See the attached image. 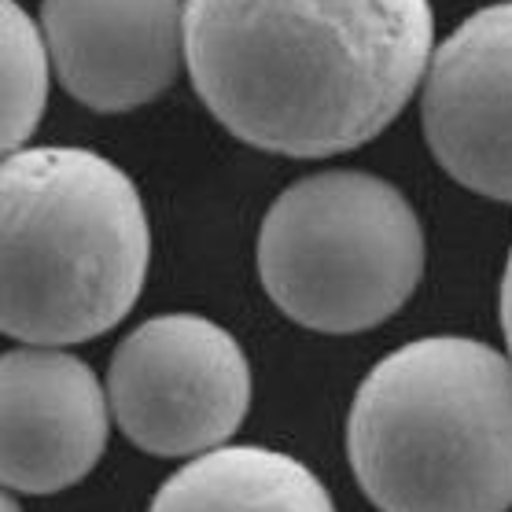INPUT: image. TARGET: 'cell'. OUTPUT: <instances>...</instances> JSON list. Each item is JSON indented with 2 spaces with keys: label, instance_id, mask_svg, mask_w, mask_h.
<instances>
[{
  "label": "cell",
  "instance_id": "cell-1",
  "mask_svg": "<svg viewBox=\"0 0 512 512\" xmlns=\"http://www.w3.org/2000/svg\"><path fill=\"white\" fill-rule=\"evenodd\" d=\"M428 0H185V67L236 140L291 159L361 148L431 63Z\"/></svg>",
  "mask_w": 512,
  "mask_h": 512
},
{
  "label": "cell",
  "instance_id": "cell-2",
  "mask_svg": "<svg viewBox=\"0 0 512 512\" xmlns=\"http://www.w3.org/2000/svg\"><path fill=\"white\" fill-rule=\"evenodd\" d=\"M347 454L380 512H509L512 358L465 336L398 347L361 380Z\"/></svg>",
  "mask_w": 512,
  "mask_h": 512
},
{
  "label": "cell",
  "instance_id": "cell-3",
  "mask_svg": "<svg viewBox=\"0 0 512 512\" xmlns=\"http://www.w3.org/2000/svg\"><path fill=\"white\" fill-rule=\"evenodd\" d=\"M152 229L122 166L85 148L4 159V332L30 347L104 336L140 299Z\"/></svg>",
  "mask_w": 512,
  "mask_h": 512
},
{
  "label": "cell",
  "instance_id": "cell-4",
  "mask_svg": "<svg viewBox=\"0 0 512 512\" xmlns=\"http://www.w3.org/2000/svg\"><path fill=\"white\" fill-rule=\"evenodd\" d=\"M424 229L391 181L325 170L273 199L258 229V277L295 325L350 336L384 325L417 291Z\"/></svg>",
  "mask_w": 512,
  "mask_h": 512
},
{
  "label": "cell",
  "instance_id": "cell-5",
  "mask_svg": "<svg viewBox=\"0 0 512 512\" xmlns=\"http://www.w3.org/2000/svg\"><path fill=\"white\" fill-rule=\"evenodd\" d=\"M111 417L155 457H199L225 446L251 406V365L222 325L159 314L129 332L107 369Z\"/></svg>",
  "mask_w": 512,
  "mask_h": 512
},
{
  "label": "cell",
  "instance_id": "cell-6",
  "mask_svg": "<svg viewBox=\"0 0 512 512\" xmlns=\"http://www.w3.org/2000/svg\"><path fill=\"white\" fill-rule=\"evenodd\" d=\"M420 115L457 185L512 203V0L468 15L431 52Z\"/></svg>",
  "mask_w": 512,
  "mask_h": 512
},
{
  "label": "cell",
  "instance_id": "cell-7",
  "mask_svg": "<svg viewBox=\"0 0 512 512\" xmlns=\"http://www.w3.org/2000/svg\"><path fill=\"white\" fill-rule=\"evenodd\" d=\"M41 34L56 78L100 115L152 104L185 59L181 0H45Z\"/></svg>",
  "mask_w": 512,
  "mask_h": 512
},
{
  "label": "cell",
  "instance_id": "cell-8",
  "mask_svg": "<svg viewBox=\"0 0 512 512\" xmlns=\"http://www.w3.org/2000/svg\"><path fill=\"white\" fill-rule=\"evenodd\" d=\"M111 428V398L63 347L4 354V487L56 494L96 468Z\"/></svg>",
  "mask_w": 512,
  "mask_h": 512
},
{
  "label": "cell",
  "instance_id": "cell-9",
  "mask_svg": "<svg viewBox=\"0 0 512 512\" xmlns=\"http://www.w3.org/2000/svg\"><path fill=\"white\" fill-rule=\"evenodd\" d=\"M148 512H336L321 479L266 446H218L166 479Z\"/></svg>",
  "mask_w": 512,
  "mask_h": 512
},
{
  "label": "cell",
  "instance_id": "cell-10",
  "mask_svg": "<svg viewBox=\"0 0 512 512\" xmlns=\"http://www.w3.org/2000/svg\"><path fill=\"white\" fill-rule=\"evenodd\" d=\"M4 152H23L26 140L41 126L48 104V78H52V52L41 34V23H34L23 12L19 0H4Z\"/></svg>",
  "mask_w": 512,
  "mask_h": 512
},
{
  "label": "cell",
  "instance_id": "cell-11",
  "mask_svg": "<svg viewBox=\"0 0 512 512\" xmlns=\"http://www.w3.org/2000/svg\"><path fill=\"white\" fill-rule=\"evenodd\" d=\"M501 332H505L509 358H512V251H509V262H505V277H501Z\"/></svg>",
  "mask_w": 512,
  "mask_h": 512
},
{
  "label": "cell",
  "instance_id": "cell-12",
  "mask_svg": "<svg viewBox=\"0 0 512 512\" xmlns=\"http://www.w3.org/2000/svg\"><path fill=\"white\" fill-rule=\"evenodd\" d=\"M4 512H23V509H19V501H15V494H8V498H4Z\"/></svg>",
  "mask_w": 512,
  "mask_h": 512
}]
</instances>
